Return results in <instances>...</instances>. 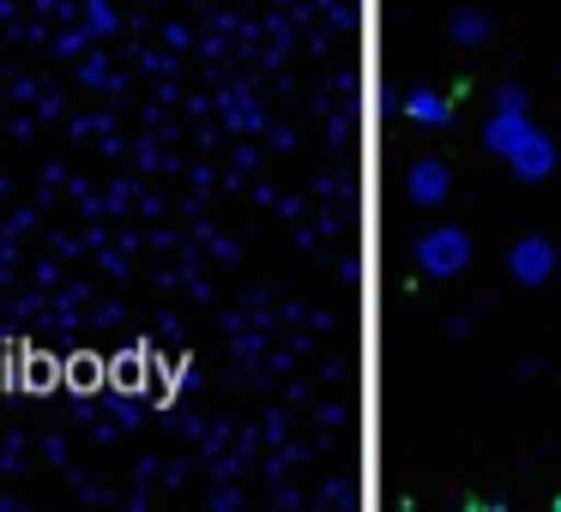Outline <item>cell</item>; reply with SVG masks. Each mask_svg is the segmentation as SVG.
I'll return each instance as SVG.
<instances>
[{"label":"cell","instance_id":"obj_5","mask_svg":"<svg viewBox=\"0 0 561 512\" xmlns=\"http://www.w3.org/2000/svg\"><path fill=\"white\" fill-rule=\"evenodd\" d=\"M507 170L519 175V182H549V170H556V146H549L543 133H531V139H525V146L507 158Z\"/></svg>","mask_w":561,"mask_h":512},{"label":"cell","instance_id":"obj_1","mask_svg":"<svg viewBox=\"0 0 561 512\" xmlns=\"http://www.w3.org/2000/svg\"><path fill=\"white\" fill-rule=\"evenodd\" d=\"M416 266H423L428 278H459V271L471 266V235H465V230H428V235H416Z\"/></svg>","mask_w":561,"mask_h":512},{"label":"cell","instance_id":"obj_8","mask_svg":"<svg viewBox=\"0 0 561 512\" xmlns=\"http://www.w3.org/2000/svg\"><path fill=\"white\" fill-rule=\"evenodd\" d=\"M495 109H531V97H525V85H501V91H495Z\"/></svg>","mask_w":561,"mask_h":512},{"label":"cell","instance_id":"obj_2","mask_svg":"<svg viewBox=\"0 0 561 512\" xmlns=\"http://www.w3.org/2000/svg\"><path fill=\"white\" fill-rule=\"evenodd\" d=\"M507 271H513V283H525V290H537V283L556 278V247H549V235H519V242L507 247Z\"/></svg>","mask_w":561,"mask_h":512},{"label":"cell","instance_id":"obj_6","mask_svg":"<svg viewBox=\"0 0 561 512\" xmlns=\"http://www.w3.org/2000/svg\"><path fill=\"white\" fill-rule=\"evenodd\" d=\"M404 121H416V127H447V121H453V103L440 97V91H411V97H404Z\"/></svg>","mask_w":561,"mask_h":512},{"label":"cell","instance_id":"obj_7","mask_svg":"<svg viewBox=\"0 0 561 512\" xmlns=\"http://www.w3.org/2000/svg\"><path fill=\"white\" fill-rule=\"evenodd\" d=\"M453 43H459V49H483V43H489V19L483 13H453Z\"/></svg>","mask_w":561,"mask_h":512},{"label":"cell","instance_id":"obj_3","mask_svg":"<svg viewBox=\"0 0 561 512\" xmlns=\"http://www.w3.org/2000/svg\"><path fill=\"white\" fill-rule=\"evenodd\" d=\"M531 133H537V127H531V115H525V109H495V115H489V127H483V146L495 151V158H513Z\"/></svg>","mask_w":561,"mask_h":512},{"label":"cell","instance_id":"obj_9","mask_svg":"<svg viewBox=\"0 0 561 512\" xmlns=\"http://www.w3.org/2000/svg\"><path fill=\"white\" fill-rule=\"evenodd\" d=\"M110 422L134 428V422H139V410H134V404H115V398H110Z\"/></svg>","mask_w":561,"mask_h":512},{"label":"cell","instance_id":"obj_4","mask_svg":"<svg viewBox=\"0 0 561 512\" xmlns=\"http://www.w3.org/2000/svg\"><path fill=\"white\" fill-rule=\"evenodd\" d=\"M404 194L416 199V206H440V199L453 194V170L440 158H423V163H411V175H404Z\"/></svg>","mask_w":561,"mask_h":512}]
</instances>
